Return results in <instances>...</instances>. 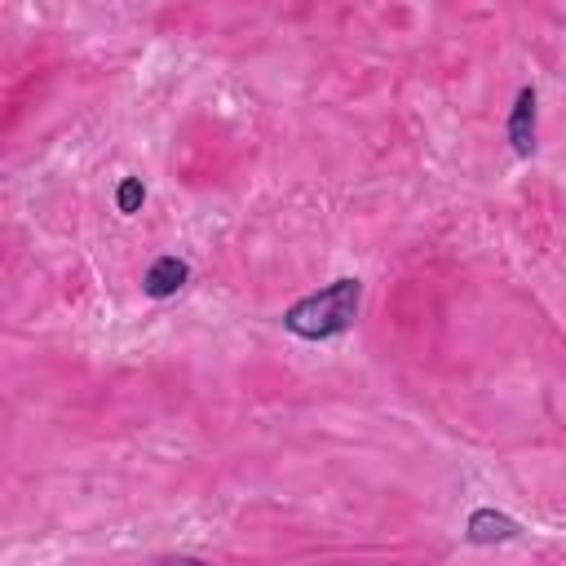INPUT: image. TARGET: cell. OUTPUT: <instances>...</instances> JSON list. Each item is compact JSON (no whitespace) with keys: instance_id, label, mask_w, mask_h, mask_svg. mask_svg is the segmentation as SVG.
Instances as JSON below:
<instances>
[{"instance_id":"obj_5","label":"cell","mask_w":566,"mask_h":566,"mask_svg":"<svg viewBox=\"0 0 566 566\" xmlns=\"http://www.w3.org/2000/svg\"><path fill=\"white\" fill-rule=\"evenodd\" d=\"M142 203H146V186H142V177H124V181L115 186V208H119L124 217H133V212H142Z\"/></svg>"},{"instance_id":"obj_3","label":"cell","mask_w":566,"mask_h":566,"mask_svg":"<svg viewBox=\"0 0 566 566\" xmlns=\"http://www.w3.org/2000/svg\"><path fill=\"white\" fill-rule=\"evenodd\" d=\"M522 535V522L517 517H509V513H500V509H473L469 513V522H464V539L469 544H478V548H491V544H513Z\"/></svg>"},{"instance_id":"obj_2","label":"cell","mask_w":566,"mask_h":566,"mask_svg":"<svg viewBox=\"0 0 566 566\" xmlns=\"http://www.w3.org/2000/svg\"><path fill=\"white\" fill-rule=\"evenodd\" d=\"M504 133H509V146H513L517 159H531V155H535V142H539V97H535L531 84L517 88V97H513V106H509Z\"/></svg>"},{"instance_id":"obj_4","label":"cell","mask_w":566,"mask_h":566,"mask_svg":"<svg viewBox=\"0 0 566 566\" xmlns=\"http://www.w3.org/2000/svg\"><path fill=\"white\" fill-rule=\"evenodd\" d=\"M186 283H190V261H186V256H177V252L155 256V261L146 265V274H142V292H146V296H155V301L177 296Z\"/></svg>"},{"instance_id":"obj_1","label":"cell","mask_w":566,"mask_h":566,"mask_svg":"<svg viewBox=\"0 0 566 566\" xmlns=\"http://www.w3.org/2000/svg\"><path fill=\"white\" fill-rule=\"evenodd\" d=\"M358 305H363V279L345 274V279H332L323 283L318 292H305L296 296L287 310H283V332H292L296 340H336L354 327L358 318Z\"/></svg>"}]
</instances>
